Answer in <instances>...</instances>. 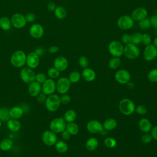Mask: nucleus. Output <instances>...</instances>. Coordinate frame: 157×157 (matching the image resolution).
Wrapping results in <instances>:
<instances>
[{
	"label": "nucleus",
	"mask_w": 157,
	"mask_h": 157,
	"mask_svg": "<svg viewBox=\"0 0 157 157\" xmlns=\"http://www.w3.org/2000/svg\"><path fill=\"white\" fill-rule=\"evenodd\" d=\"M118 28L122 30H128L132 28L134 26V20L131 16L123 15L120 16L117 20Z\"/></svg>",
	"instance_id": "obj_7"
},
{
	"label": "nucleus",
	"mask_w": 157,
	"mask_h": 157,
	"mask_svg": "<svg viewBox=\"0 0 157 157\" xmlns=\"http://www.w3.org/2000/svg\"><path fill=\"white\" fill-rule=\"evenodd\" d=\"M139 128L143 132L148 133L151 131L152 125L149 120L146 118H142L139 121Z\"/></svg>",
	"instance_id": "obj_22"
},
{
	"label": "nucleus",
	"mask_w": 157,
	"mask_h": 157,
	"mask_svg": "<svg viewBox=\"0 0 157 157\" xmlns=\"http://www.w3.org/2000/svg\"><path fill=\"white\" fill-rule=\"evenodd\" d=\"M53 12L55 16L59 20L64 19L67 15L66 10L63 6H57Z\"/></svg>",
	"instance_id": "obj_31"
},
{
	"label": "nucleus",
	"mask_w": 157,
	"mask_h": 157,
	"mask_svg": "<svg viewBox=\"0 0 157 157\" xmlns=\"http://www.w3.org/2000/svg\"><path fill=\"white\" fill-rule=\"evenodd\" d=\"M108 50L112 56L120 58L123 55L124 46L120 41L114 40L109 43Z\"/></svg>",
	"instance_id": "obj_4"
},
{
	"label": "nucleus",
	"mask_w": 157,
	"mask_h": 157,
	"mask_svg": "<svg viewBox=\"0 0 157 157\" xmlns=\"http://www.w3.org/2000/svg\"><path fill=\"white\" fill-rule=\"evenodd\" d=\"M26 55L25 52L21 50H18L12 54L10 61L13 67L16 68H20L26 64Z\"/></svg>",
	"instance_id": "obj_1"
},
{
	"label": "nucleus",
	"mask_w": 157,
	"mask_h": 157,
	"mask_svg": "<svg viewBox=\"0 0 157 157\" xmlns=\"http://www.w3.org/2000/svg\"><path fill=\"white\" fill-rule=\"evenodd\" d=\"M61 101L60 97L56 94H52L48 95L45 102V105L46 109L51 112H56L60 107Z\"/></svg>",
	"instance_id": "obj_3"
},
{
	"label": "nucleus",
	"mask_w": 157,
	"mask_h": 157,
	"mask_svg": "<svg viewBox=\"0 0 157 157\" xmlns=\"http://www.w3.org/2000/svg\"><path fill=\"white\" fill-rule=\"evenodd\" d=\"M47 79V75L44 73L40 72V73L36 74L35 80L40 84H42Z\"/></svg>",
	"instance_id": "obj_43"
},
{
	"label": "nucleus",
	"mask_w": 157,
	"mask_h": 157,
	"mask_svg": "<svg viewBox=\"0 0 157 157\" xmlns=\"http://www.w3.org/2000/svg\"><path fill=\"white\" fill-rule=\"evenodd\" d=\"M78 64L82 68L88 67L89 64V61L87 57L85 56H81L78 59Z\"/></svg>",
	"instance_id": "obj_42"
},
{
	"label": "nucleus",
	"mask_w": 157,
	"mask_h": 157,
	"mask_svg": "<svg viewBox=\"0 0 157 157\" xmlns=\"http://www.w3.org/2000/svg\"><path fill=\"white\" fill-rule=\"evenodd\" d=\"M71 83L67 77H60L56 82V91L61 94H66L70 89Z\"/></svg>",
	"instance_id": "obj_8"
},
{
	"label": "nucleus",
	"mask_w": 157,
	"mask_h": 157,
	"mask_svg": "<svg viewBox=\"0 0 157 157\" xmlns=\"http://www.w3.org/2000/svg\"><path fill=\"white\" fill-rule=\"evenodd\" d=\"M151 37L150 34H147V33H144L143 34H142V42L141 43H142L144 45L147 46L148 45L150 44H151Z\"/></svg>",
	"instance_id": "obj_41"
},
{
	"label": "nucleus",
	"mask_w": 157,
	"mask_h": 157,
	"mask_svg": "<svg viewBox=\"0 0 157 157\" xmlns=\"http://www.w3.org/2000/svg\"><path fill=\"white\" fill-rule=\"evenodd\" d=\"M20 77L25 83H30L35 80L36 74L33 69L28 67H23L20 72Z\"/></svg>",
	"instance_id": "obj_9"
},
{
	"label": "nucleus",
	"mask_w": 157,
	"mask_h": 157,
	"mask_svg": "<svg viewBox=\"0 0 157 157\" xmlns=\"http://www.w3.org/2000/svg\"><path fill=\"white\" fill-rule=\"evenodd\" d=\"M81 75L86 82H90L96 78V74L93 69L89 67H86L83 69Z\"/></svg>",
	"instance_id": "obj_21"
},
{
	"label": "nucleus",
	"mask_w": 157,
	"mask_h": 157,
	"mask_svg": "<svg viewBox=\"0 0 157 157\" xmlns=\"http://www.w3.org/2000/svg\"><path fill=\"white\" fill-rule=\"evenodd\" d=\"M71 100V98L69 94H62V96L60 97V101H61V104H67L68 103L70 102Z\"/></svg>",
	"instance_id": "obj_47"
},
{
	"label": "nucleus",
	"mask_w": 157,
	"mask_h": 157,
	"mask_svg": "<svg viewBox=\"0 0 157 157\" xmlns=\"http://www.w3.org/2000/svg\"><path fill=\"white\" fill-rule=\"evenodd\" d=\"M44 28L40 23H33L29 28V35L35 39H40L44 34Z\"/></svg>",
	"instance_id": "obj_11"
},
{
	"label": "nucleus",
	"mask_w": 157,
	"mask_h": 157,
	"mask_svg": "<svg viewBox=\"0 0 157 157\" xmlns=\"http://www.w3.org/2000/svg\"><path fill=\"white\" fill-rule=\"evenodd\" d=\"M13 142L11 139L6 138L2 139L0 142V149L2 151H9L13 147Z\"/></svg>",
	"instance_id": "obj_29"
},
{
	"label": "nucleus",
	"mask_w": 157,
	"mask_h": 157,
	"mask_svg": "<svg viewBox=\"0 0 157 157\" xmlns=\"http://www.w3.org/2000/svg\"><path fill=\"white\" fill-rule=\"evenodd\" d=\"M42 91V85L36 80L29 83L28 92L31 97H37Z\"/></svg>",
	"instance_id": "obj_20"
},
{
	"label": "nucleus",
	"mask_w": 157,
	"mask_h": 157,
	"mask_svg": "<svg viewBox=\"0 0 157 157\" xmlns=\"http://www.w3.org/2000/svg\"><path fill=\"white\" fill-rule=\"evenodd\" d=\"M24 110L20 106H13L9 109V114L10 118L19 119L23 115Z\"/></svg>",
	"instance_id": "obj_23"
},
{
	"label": "nucleus",
	"mask_w": 157,
	"mask_h": 157,
	"mask_svg": "<svg viewBox=\"0 0 157 157\" xmlns=\"http://www.w3.org/2000/svg\"><path fill=\"white\" fill-rule=\"evenodd\" d=\"M135 111L137 114L140 115H144L147 113V109L144 105H139L136 107Z\"/></svg>",
	"instance_id": "obj_44"
},
{
	"label": "nucleus",
	"mask_w": 157,
	"mask_h": 157,
	"mask_svg": "<svg viewBox=\"0 0 157 157\" xmlns=\"http://www.w3.org/2000/svg\"><path fill=\"white\" fill-rule=\"evenodd\" d=\"M139 26L142 29H147L150 28L151 26L150 18L146 17L144 19L139 21Z\"/></svg>",
	"instance_id": "obj_37"
},
{
	"label": "nucleus",
	"mask_w": 157,
	"mask_h": 157,
	"mask_svg": "<svg viewBox=\"0 0 157 157\" xmlns=\"http://www.w3.org/2000/svg\"><path fill=\"white\" fill-rule=\"evenodd\" d=\"M153 45L157 48V37H155L153 40Z\"/></svg>",
	"instance_id": "obj_56"
},
{
	"label": "nucleus",
	"mask_w": 157,
	"mask_h": 157,
	"mask_svg": "<svg viewBox=\"0 0 157 157\" xmlns=\"http://www.w3.org/2000/svg\"><path fill=\"white\" fill-rule=\"evenodd\" d=\"M87 130L92 134H97L101 132L104 128L102 124L98 120H92L88 122L86 124Z\"/></svg>",
	"instance_id": "obj_17"
},
{
	"label": "nucleus",
	"mask_w": 157,
	"mask_h": 157,
	"mask_svg": "<svg viewBox=\"0 0 157 157\" xmlns=\"http://www.w3.org/2000/svg\"><path fill=\"white\" fill-rule=\"evenodd\" d=\"M66 122L63 118L58 117L53 119L50 123V130L55 133H61L66 128Z\"/></svg>",
	"instance_id": "obj_5"
},
{
	"label": "nucleus",
	"mask_w": 157,
	"mask_h": 157,
	"mask_svg": "<svg viewBox=\"0 0 157 157\" xmlns=\"http://www.w3.org/2000/svg\"><path fill=\"white\" fill-rule=\"evenodd\" d=\"M40 63V56L34 52H31L26 55V64L31 69L36 68Z\"/></svg>",
	"instance_id": "obj_15"
},
{
	"label": "nucleus",
	"mask_w": 157,
	"mask_h": 157,
	"mask_svg": "<svg viewBox=\"0 0 157 157\" xmlns=\"http://www.w3.org/2000/svg\"><path fill=\"white\" fill-rule=\"evenodd\" d=\"M150 20L151 26L157 29V14L153 15L150 17Z\"/></svg>",
	"instance_id": "obj_50"
},
{
	"label": "nucleus",
	"mask_w": 157,
	"mask_h": 157,
	"mask_svg": "<svg viewBox=\"0 0 157 157\" xmlns=\"http://www.w3.org/2000/svg\"><path fill=\"white\" fill-rule=\"evenodd\" d=\"M26 23H32L33 22H34L35 20H36V15L34 13L32 12H28L25 15Z\"/></svg>",
	"instance_id": "obj_46"
},
{
	"label": "nucleus",
	"mask_w": 157,
	"mask_h": 157,
	"mask_svg": "<svg viewBox=\"0 0 157 157\" xmlns=\"http://www.w3.org/2000/svg\"><path fill=\"white\" fill-rule=\"evenodd\" d=\"M12 23L10 18L6 16L0 18V28L4 31H9L11 29Z\"/></svg>",
	"instance_id": "obj_27"
},
{
	"label": "nucleus",
	"mask_w": 157,
	"mask_h": 157,
	"mask_svg": "<svg viewBox=\"0 0 157 157\" xmlns=\"http://www.w3.org/2000/svg\"><path fill=\"white\" fill-rule=\"evenodd\" d=\"M1 126H2V121H1V120H0V128H1Z\"/></svg>",
	"instance_id": "obj_57"
},
{
	"label": "nucleus",
	"mask_w": 157,
	"mask_h": 157,
	"mask_svg": "<svg viewBox=\"0 0 157 157\" xmlns=\"http://www.w3.org/2000/svg\"><path fill=\"white\" fill-rule=\"evenodd\" d=\"M150 132H151L150 134H151L153 139L157 141V125L155 126V127H153V128H151V130Z\"/></svg>",
	"instance_id": "obj_54"
},
{
	"label": "nucleus",
	"mask_w": 157,
	"mask_h": 157,
	"mask_svg": "<svg viewBox=\"0 0 157 157\" xmlns=\"http://www.w3.org/2000/svg\"><path fill=\"white\" fill-rule=\"evenodd\" d=\"M61 137L63 138V139L66 140H69L71 136L66 129H64L63 132H61Z\"/></svg>",
	"instance_id": "obj_52"
},
{
	"label": "nucleus",
	"mask_w": 157,
	"mask_h": 157,
	"mask_svg": "<svg viewBox=\"0 0 157 157\" xmlns=\"http://www.w3.org/2000/svg\"><path fill=\"white\" fill-rule=\"evenodd\" d=\"M104 145L108 148H114L117 145V140L111 137H106L104 140Z\"/></svg>",
	"instance_id": "obj_39"
},
{
	"label": "nucleus",
	"mask_w": 157,
	"mask_h": 157,
	"mask_svg": "<svg viewBox=\"0 0 157 157\" xmlns=\"http://www.w3.org/2000/svg\"><path fill=\"white\" fill-rule=\"evenodd\" d=\"M67 59L63 56H58L55 58L53 61V66L59 72L64 71L68 67Z\"/></svg>",
	"instance_id": "obj_18"
},
{
	"label": "nucleus",
	"mask_w": 157,
	"mask_h": 157,
	"mask_svg": "<svg viewBox=\"0 0 157 157\" xmlns=\"http://www.w3.org/2000/svg\"><path fill=\"white\" fill-rule=\"evenodd\" d=\"M121 64V59L119 57H113L112 58L108 63V66L109 68L112 69H115L119 67Z\"/></svg>",
	"instance_id": "obj_34"
},
{
	"label": "nucleus",
	"mask_w": 157,
	"mask_h": 157,
	"mask_svg": "<svg viewBox=\"0 0 157 157\" xmlns=\"http://www.w3.org/2000/svg\"><path fill=\"white\" fill-rule=\"evenodd\" d=\"M98 145H99V142L98 139L96 137H92L89 138L86 140L85 143V147L88 151H93L96 150V148L98 147Z\"/></svg>",
	"instance_id": "obj_25"
},
{
	"label": "nucleus",
	"mask_w": 157,
	"mask_h": 157,
	"mask_svg": "<svg viewBox=\"0 0 157 157\" xmlns=\"http://www.w3.org/2000/svg\"><path fill=\"white\" fill-rule=\"evenodd\" d=\"M10 119L9 109L7 107H2L0 108V120L1 121H7Z\"/></svg>",
	"instance_id": "obj_33"
},
{
	"label": "nucleus",
	"mask_w": 157,
	"mask_h": 157,
	"mask_svg": "<svg viewBox=\"0 0 157 157\" xmlns=\"http://www.w3.org/2000/svg\"><path fill=\"white\" fill-rule=\"evenodd\" d=\"M143 56L147 61L154 60L157 57V48L153 44L147 45L144 48Z\"/></svg>",
	"instance_id": "obj_16"
},
{
	"label": "nucleus",
	"mask_w": 157,
	"mask_h": 157,
	"mask_svg": "<svg viewBox=\"0 0 157 157\" xmlns=\"http://www.w3.org/2000/svg\"><path fill=\"white\" fill-rule=\"evenodd\" d=\"M12 26L16 29H21L26 25L25 15L21 13H15L10 18Z\"/></svg>",
	"instance_id": "obj_10"
},
{
	"label": "nucleus",
	"mask_w": 157,
	"mask_h": 157,
	"mask_svg": "<svg viewBox=\"0 0 157 157\" xmlns=\"http://www.w3.org/2000/svg\"><path fill=\"white\" fill-rule=\"evenodd\" d=\"M42 141L47 146L55 145L57 142V136L56 133L51 130H46L42 134Z\"/></svg>",
	"instance_id": "obj_12"
},
{
	"label": "nucleus",
	"mask_w": 157,
	"mask_h": 157,
	"mask_svg": "<svg viewBox=\"0 0 157 157\" xmlns=\"http://www.w3.org/2000/svg\"><path fill=\"white\" fill-rule=\"evenodd\" d=\"M115 78L116 81L122 85L127 84L131 80V74L126 69H120L117 71L115 74Z\"/></svg>",
	"instance_id": "obj_14"
},
{
	"label": "nucleus",
	"mask_w": 157,
	"mask_h": 157,
	"mask_svg": "<svg viewBox=\"0 0 157 157\" xmlns=\"http://www.w3.org/2000/svg\"><path fill=\"white\" fill-rule=\"evenodd\" d=\"M121 42L125 45L131 43V35L129 34H123L121 36Z\"/></svg>",
	"instance_id": "obj_48"
},
{
	"label": "nucleus",
	"mask_w": 157,
	"mask_h": 157,
	"mask_svg": "<svg viewBox=\"0 0 157 157\" xmlns=\"http://www.w3.org/2000/svg\"><path fill=\"white\" fill-rule=\"evenodd\" d=\"M123 54L127 58L134 59L139 57L140 55V50L136 45L130 43L125 45L124 47Z\"/></svg>",
	"instance_id": "obj_6"
},
{
	"label": "nucleus",
	"mask_w": 157,
	"mask_h": 157,
	"mask_svg": "<svg viewBox=\"0 0 157 157\" xmlns=\"http://www.w3.org/2000/svg\"><path fill=\"white\" fill-rule=\"evenodd\" d=\"M152 139H153V137L151 134H150L149 132L145 133L141 137V141L144 144H148L151 142Z\"/></svg>",
	"instance_id": "obj_45"
},
{
	"label": "nucleus",
	"mask_w": 157,
	"mask_h": 157,
	"mask_svg": "<svg viewBox=\"0 0 157 157\" xmlns=\"http://www.w3.org/2000/svg\"><path fill=\"white\" fill-rule=\"evenodd\" d=\"M7 126L8 129L13 132H18L21 128V123L17 119L10 118L7 121Z\"/></svg>",
	"instance_id": "obj_24"
},
{
	"label": "nucleus",
	"mask_w": 157,
	"mask_h": 157,
	"mask_svg": "<svg viewBox=\"0 0 157 157\" xmlns=\"http://www.w3.org/2000/svg\"><path fill=\"white\" fill-rule=\"evenodd\" d=\"M103 128L107 131H111L114 129L117 126V122L115 119L113 118H109L106 119L103 124Z\"/></svg>",
	"instance_id": "obj_26"
},
{
	"label": "nucleus",
	"mask_w": 157,
	"mask_h": 157,
	"mask_svg": "<svg viewBox=\"0 0 157 157\" xmlns=\"http://www.w3.org/2000/svg\"><path fill=\"white\" fill-rule=\"evenodd\" d=\"M63 118L66 123L74 122L77 118L76 112L72 109L67 110L64 114Z\"/></svg>",
	"instance_id": "obj_28"
},
{
	"label": "nucleus",
	"mask_w": 157,
	"mask_h": 157,
	"mask_svg": "<svg viewBox=\"0 0 157 157\" xmlns=\"http://www.w3.org/2000/svg\"><path fill=\"white\" fill-rule=\"evenodd\" d=\"M56 89V82L53 79L47 78L42 84V92L47 96L54 94Z\"/></svg>",
	"instance_id": "obj_13"
},
{
	"label": "nucleus",
	"mask_w": 157,
	"mask_h": 157,
	"mask_svg": "<svg viewBox=\"0 0 157 157\" xmlns=\"http://www.w3.org/2000/svg\"><path fill=\"white\" fill-rule=\"evenodd\" d=\"M81 74L78 72V71H72L71 72L69 75V81L71 82V83H77L80 81V78H81Z\"/></svg>",
	"instance_id": "obj_35"
},
{
	"label": "nucleus",
	"mask_w": 157,
	"mask_h": 157,
	"mask_svg": "<svg viewBox=\"0 0 157 157\" xmlns=\"http://www.w3.org/2000/svg\"><path fill=\"white\" fill-rule=\"evenodd\" d=\"M118 109L122 114L128 116L132 115L135 112L136 105L131 99L124 98L120 101Z\"/></svg>",
	"instance_id": "obj_2"
},
{
	"label": "nucleus",
	"mask_w": 157,
	"mask_h": 157,
	"mask_svg": "<svg viewBox=\"0 0 157 157\" xmlns=\"http://www.w3.org/2000/svg\"><path fill=\"white\" fill-rule=\"evenodd\" d=\"M66 129L69 132L71 135H76L79 131V127L78 124L74 122L68 123L66 124Z\"/></svg>",
	"instance_id": "obj_32"
},
{
	"label": "nucleus",
	"mask_w": 157,
	"mask_h": 157,
	"mask_svg": "<svg viewBox=\"0 0 157 157\" xmlns=\"http://www.w3.org/2000/svg\"><path fill=\"white\" fill-rule=\"evenodd\" d=\"M59 50V47L56 46V45H52V46H50L48 48V53H57Z\"/></svg>",
	"instance_id": "obj_53"
},
{
	"label": "nucleus",
	"mask_w": 157,
	"mask_h": 157,
	"mask_svg": "<svg viewBox=\"0 0 157 157\" xmlns=\"http://www.w3.org/2000/svg\"><path fill=\"white\" fill-rule=\"evenodd\" d=\"M147 10L144 7H140L135 9L132 11L131 13V17L134 21H139L146 18L147 17Z\"/></svg>",
	"instance_id": "obj_19"
},
{
	"label": "nucleus",
	"mask_w": 157,
	"mask_h": 157,
	"mask_svg": "<svg viewBox=\"0 0 157 157\" xmlns=\"http://www.w3.org/2000/svg\"><path fill=\"white\" fill-rule=\"evenodd\" d=\"M142 34L140 33H134L131 35V43L136 45L140 44L142 42Z\"/></svg>",
	"instance_id": "obj_38"
},
{
	"label": "nucleus",
	"mask_w": 157,
	"mask_h": 157,
	"mask_svg": "<svg viewBox=\"0 0 157 157\" xmlns=\"http://www.w3.org/2000/svg\"><path fill=\"white\" fill-rule=\"evenodd\" d=\"M59 75H60V72L54 67H50L47 70V75L50 78H52V79L57 78L58 77H59Z\"/></svg>",
	"instance_id": "obj_36"
},
{
	"label": "nucleus",
	"mask_w": 157,
	"mask_h": 157,
	"mask_svg": "<svg viewBox=\"0 0 157 157\" xmlns=\"http://www.w3.org/2000/svg\"><path fill=\"white\" fill-rule=\"evenodd\" d=\"M34 52H35L39 56H42V55H44L45 51H44V49L42 47H37L36 48V50H34Z\"/></svg>",
	"instance_id": "obj_55"
},
{
	"label": "nucleus",
	"mask_w": 157,
	"mask_h": 157,
	"mask_svg": "<svg viewBox=\"0 0 157 157\" xmlns=\"http://www.w3.org/2000/svg\"><path fill=\"white\" fill-rule=\"evenodd\" d=\"M47 95L43 93H40L36 98H37V101L39 103H45V100L47 99Z\"/></svg>",
	"instance_id": "obj_49"
},
{
	"label": "nucleus",
	"mask_w": 157,
	"mask_h": 157,
	"mask_svg": "<svg viewBox=\"0 0 157 157\" xmlns=\"http://www.w3.org/2000/svg\"><path fill=\"white\" fill-rule=\"evenodd\" d=\"M56 7L57 6L54 2H49L47 5V9L50 12H54Z\"/></svg>",
	"instance_id": "obj_51"
},
{
	"label": "nucleus",
	"mask_w": 157,
	"mask_h": 157,
	"mask_svg": "<svg viewBox=\"0 0 157 157\" xmlns=\"http://www.w3.org/2000/svg\"><path fill=\"white\" fill-rule=\"evenodd\" d=\"M56 150L59 153H64L68 150V145L64 140H57L55 144Z\"/></svg>",
	"instance_id": "obj_30"
},
{
	"label": "nucleus",
	"mask_w": 157,
	"mask_h": 157,
	"mask_svg": "<svg viewBox=\"0 0 157 157\" xmlns=\"http://www.w3.org/2000/svg\"><path fill=\"white\" fill-rule=\"evenodd\" d=\"M147 78L152 83L157 82V68L151 69L148 74Z\"/></svg>",
	"instance_id": "obj_40"
}]
</instances>
